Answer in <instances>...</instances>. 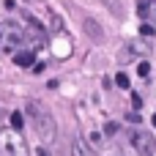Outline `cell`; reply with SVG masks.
I'll return each instance as SVG.
<instances>
[{
  "instance_id": "1",
  "label": "cell",
  "mask_w": 156,
  "mask_h": 156,
  "mask_svg": "<svg viewBox=\"0 0 156 156\" xmlns=\"http://www.w3.org/2000/svg\"><path fill=\"white\" fill-rule=\"evenodd\" d=\"M27 112H33V123H36V132L41 134V140H52L55 132H58L52 112H47V110H44L41 104H36V101L27 104Z\"/></svg>"
},
{
  "instance_id": "2",
  "label": "cell",
  "mask_w": 156,
  "mask_h": 156,
  "mask_svg": "<svg viewBox=\"0 0 156 156\" xmlns=\"http://www.w3.org/2000/svg\"><path fill=\"white\" fill-rule=\"evenodd\" d=\"M14 47H22V27L14 22H3L0 25V49L11 52Z\"/></svg>"
},
{
  "instance_id": "3",
  "label": "cell",
  "mask_w": 156,
  "mask_h": 156,
  "mask_svg": "<svg viewBox=\"0 0 156 156\" xmlns=\"http://www.w3.org/2000/svg\"><path fill=\"white\" fill-rule=\"evenodd\" d=\"M22 44H27V49H30V52L44 49L47 38H44V30H41V25H38V22H33V19H30V30H27V33H22Z\"/></svg>"
},
{
  "instance_id": "4",
  "label": "cell",
  "mask_w": 156,
  "mask_h": 156,
  "mask_svg": "<svg viewBox=\"0 0 156 156\" xmlns=\"http://www.w3.org/2000/svg\"><path fill=\"white\" fill-rule=\"evenodd\" d=\"M132 143H134V148L140 151V156H154V137H151V134L137 132V134L132 137Z\"/></svg>"
},
{
  "instance_id": "5",
  "label": "cell",
  "mask_w": 156,
  "mask_h": 156,
  "mask_svg": "<svg viewBox=\"0 0 156 156\" xmlns=\"http://www.w3.org/2000/svg\"><path fill=\"white\" fill-rule=\"evenodd\" d=\"M14 63H16V66H22V69H30V66L36 63V55H33L30 49H25V52H16V55H14Z\"/></svg>"
},
{
  "instance_id": "6",
  "label": "cell",
  "mask_w": 156,
  "mask_h": 156,
  "mask_svg": "<svg viewBox=\"0 0 156 156\" xmlns=\"http://www.w3.org/2000/svg\"><path fill=\"white\" fill-rule=\"evenodd\" d=\"M71 148H74V156H93V151L88 148V143H85L82 137H77V140L71 143Z\"/></svg>"
},
{
  "instance_id": "7",
  "label": "cell",
  "mask_w": 156,
  "mask_h": 156,
  "mask_svg": "<svg viewBox=\"0 0 156 156\" xmlns=\"http://www.w3.org/2000/svg\"><path fill=\"white\" fill-rule=\"evenodd\" d=\"M85 30H88V36H90V38H101V27H99L93 19H85Z\"/></svg>"
},
{
  "instance_id": "8",
  "label": "cell",
  "mask_w": 156,
  "mask_h": 156,
  "mask_svg": "<svg viewBox=\"0 0 156 156\" xmlns=\"http://www.w3.org/2000/svg\"><path fill=\"white\" fill-rule=\"evenodd\" d=\"M148 11H151V0H137V14L148 16Z\"/></svg>"
},
{
  "instance_id": "9",
  "label": "cell",
  "mask_w": 156,
  "mask_h": 156,
  "mask_svg": "<svg viewBox=\"0 0 156 156\" xmlns=\"http://www.w3.org/2000/svg\"><path fill=\"white\" fill-rule=\"evenodd\" d=\"M22 123H25V121H22V115H19V112H14V115H11V126L19 132V129H22Z\"/></svg>"
},
{
  "instance_id": "10",
  "label": "cell",
  "mask_w": 156,
  "mask_h": 156,
  "mask_svg": "<svg viewBox=\"0 0 156 156\" xmlns=\"http://www.w3.org/2000/svg\"><path fill=\"white\" fill-rule=\"evenodd\" d=\"M115 85H118V88H129V77H126V74H118V77H115Z\"/></svg>"
},
{
  "instance_id": "11",
  "label": "cell",
  "mask_w": 156,
  "mask_h": 156,
  "mask_svg": "<svg viewBox=\"0 0 156 156\" xmlns=\"http://www.w3.org/2000/svg\"><path fill=\"white\" fill-rule=\"evenodd\" d=\"M148 71H151V66H148V63L143 60V63L137 66V74H140V77H148Z\"/></svg>"
},
{
  "instance_id": "12",
  "label": "cell",
  "mask_w": 156,
  "mask_h": 156,
  "mask_svg": "<svg viewBox=\"0 0 156 156\" xmlns=\"http://www.w3.org/2000/svg\"><path fill=\"white\" fill-rule=\"evenodd\" d=\"M132 104H134V110H140V107H143V99H140L137 93H132Z\"/></svg>"
},
{
  "instance_id": "13",
  "label": "cell",
  "mask_w": 156,
  "mask_h": 156,
  "mask_svg": "<svg viewBox=\"0 0 156 156\" xmlns=\"http://www.w3.org/2000/svg\"><path fill=\"white\" fill-rule=\"evenodd\" d=\"M115 132H118V126H115V123H112V121H110V123H107V126H104V134H115Z\"/></svg>"
},
{
  "instance_id": "14",
  "label": "cell",
  "mask_w": 156,
  "mask_h": 156,
  "mask_svg": "<svg viewBox=\"0 0 156 156\" xmlns=\"http://www.w3.org/2000/svg\"><path fill=\"white\" fill-rule=\"evenodd\" d=\"M88 140H90L93 145H99V143H101V134H99V132H90V137H88Z\"/></svg>"
},
{
  "instance_id": "15",
  "label": "cell",
  "mask_w": 156,
  "mask_h": 156,
  "mask_svg": "<svg viewBox=\"0 0 156 156\" xmlns=\"http://www.w3.org/2000/svg\"><path fill=\"white\" fill-rule=\"evenodd\" d=\"M126 118H129V121H132V123H140V121H143V118H140V112H129V115H126Z\"/></svg>"
},
{
  "instance_id": "16",
  "label": "cell",
  "mask_w": 156,
  "mask_h": 156,
  "mask_svg": "<svg viewBox=\"0 0 156 156\" xmlns=\"http://www.w3.org/2000/svg\"><path fill=\"white\" fill-rule=\"evenodd\" d=\"M154 126H156V115H154Z\"/></svg>"
}]
</instances>
